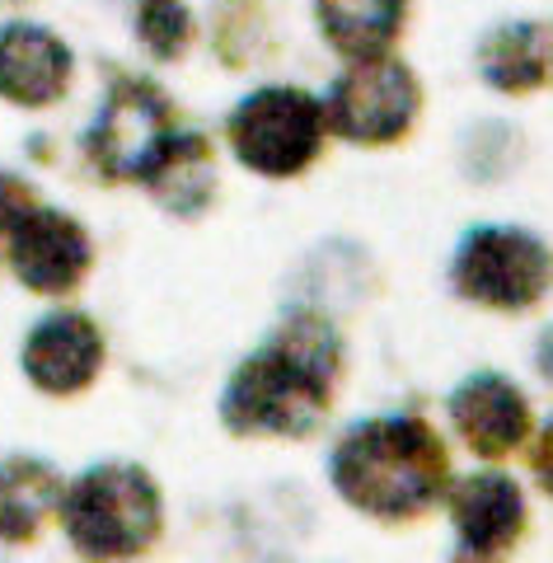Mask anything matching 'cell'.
Returning a JSON list of instances; mask_svg holds the SVG:
<instances>
[{"mask_svg":"<svg viewBox=\"0 0 553 563\" xmlns=\"http://www.w3.org/2000/svg\"><path fill=\"white\" fill-rule=\"evenodd\" d=\"M534 366H540V376L553 385V324L540 333V343H534Z\"/></svg>","mask_w":553,"mask_h":563,"instance_id":"obj_20","label":"cell"},{"mask_svg":"<svg viewBox=\"0 0 553 563\" xmlns=\"http://www.w3.org/2000/svg\"><path fill=\"white\" fill-rule=\"evenodd\" d=\"M29 207H33V192H29L20 179H10V174H0V240L10 235V225L20 221Z\"/></svg>","mask_w":553,"mask_h":563,"instance_id":"obj_18","label":"cell"},{"mask_svg":"<svg viewBox=\"0 0 553 563\" xmlns=\"http://www.w3.org/2000/svg\"><path fill=\"white\" fill-rule=\"evenodd\" d=\"M136 38L159 62L184 57L192 43V14L184 0H141L136 5Z\"/></svg>","mask_w":553,"mask_h":563,"instance_id":"obj_17","label":"cell"},{"mask_svg":"<svg viewBox=\"0 0 553 563\" xmlns=\"http://www.w3.org/2000/svg\"><path fill=\"white\" fill-rule=\"evenodd\" d=\"M553 287V250L521 225H474L455 244L451 291L469 306L521 314Z\"/></svg>","mask_w":553,"mask_h":563,"instance_id":"obj_5","label":"cell"},{"mask_svg":"<svg viewBox=\"0 0 553 563\" xmlns=\"http://www.w3.org/2000/svg\"><path fill=\"white\" fill-rule=\"evenodd\" d=\"M57 503L62 479L47 461H29V455L0 461V540H33Z\"/></svg>","mask_w":553,"mask_h":563,"instance_id":"obj_16","label":"cell"},{"mask_svg":"<svg viewBox=\"0 0 553 563\" xmlns=\"http://www.w3.org/2000/svg\"><path fill=\"white\" fill-rule=\"evenodd\" d=\"M324 103L296 85H263L244 95L225 118V141L235 161L258 179H296L324 151Z\"/></svg>","mask_w":553,"mask_h":563,"instance_id":"obj_4","label":"cell"},{"mask_svg":"<svg viewBox=\"0 0 553 563\" xmlns=\"http://www.w3.org/2000/svg\"><path fill=\"white\" fill-rule=\"evenodd\" d=\"M408 20V0H314V24L338 57H380L395 47Z\"/></svg>","mask_w":553,"mask_h":563,"instance_id":"obj_15","label":"cell"},{"mask_svg":"<svg viewBox=\"0 0 553 563\" xmlns=\"http://www.w3.org/2000/svg\"><path fill=\"white\" fill-rule=\"evenodd\" d=\"M445 413L460 442L484 461H502L530 437V399L502 372H469L445 399Z\"/></svg>","mask_w":553,"mask_h":563,"instance_id":"obj_10","label":"cell"},{"mask_svg":"<svg viewBox=\"0 0 553 563\" xmlns=\"http://www.w3.org/2000/svg\"><path fill=\"white\" fill-rule=\"evenodd\" d=\"M70 85V47L38 24L0 29V95L24 109L57 103Z\"/></svg>","mask_w":553,"mask_h":563,"instance_id":"obj_12","label":"cell"},{"mask_svg":"<svg viewBox=\"0 0 553 563\" xmlns=\"http://www.w3.org/2000/svg\"><path fill=\"white\" fill-rule=\"evenodd\" d=\"M338 376L343 333L324 314L296 310L230 372L221 422L235 437H310L329 418Z\"/></svg>","mask_w":553,"mask_h":563,"instance_id":"obj_1","label":"cell"},{"mask_svg":"<svg viewBox=\"0 0 553 563\" xmlns=\"http://www.w3.org/2000/svg\"><path fill=\"white\" fill-rule=\"evenodd\" d=\"M324 122L347 146H395L399 136L413 132L422 113V80L418 70L380 52V57H356L347 70L329 85Z\"/></svg>","mask_w":553,"mask_h":563,"instance_id":"obj_6","label":"cell"},{"mask_svg":"<svg viewBox=\"0 0 553 563\" xmlns=\"http://www.w3.org/2000/svg\"><path fill=\"white\" fill-rule=\"evenodd\" d=\"M174 113H169V99L159 85L151 80H118L103 109L95 118V128L85 136V151L89 161L99 165L103 179H136L151 169V161L165 151V141L174 136Z\"/></svg>","mask_w":553,"mask_h":563,"instance_id":"obj_7","label":"cell"},{"mask_svg":"<svg viewBox=\"0 0 553 563\" xmlns=\"http://www.w3.org/2000/svg\"><path fill=\"white\" fill-rule=\"evenodd\" d=\"M103 366V333L89 314H47L24 343V372L47 395H80Z\"/></svg>","mask_w":553,"mask_h":563,"instance_id":"obj_11","label":"cell"},{"mask_svg":"<svg viewBox=\"0 0 553 563\" xmlns=\"http://www.w3.org/2000/svg\"><path fill=\"white\" fill-rule=\"evenodd\" d=\"M445 512L455 526V559H502L526 536V488L502 470H478L445 484Z\"/></svg>","mask_w":553,"mask_h":563,"instance_id":"obj_8","label":"cell"},{"mask_svg":"<svg viewBox=\"0 0 553 563\" xmlns=\"http://www.w3.org/2000/svg\"><path fill=\"white\" fill-rule=\"evenodd\" d=\"M553 38L534 20H507L478 43V76L502 95H530L549 80Z\"/></svg>","mask_w":553,"mask_h":563,"instance_id":"obj_14","label":"cell"},{"mask_svg":"<svg viewBox=\"0 0 553 563\" xmlns=\"http://www.w3.org/2000/svg\"><path fill=\"white\" fill-rule=\"evenodd\" d=\"M530 470H534V479H540V488L553 498V418L540 428V437L530 442Z\"/></svg>","mask_w":553,"mask_h":563,"instance_id":"obj_19","label":"cell"},{"mask_svg":"<svg viewBox=\"0 0 553 563\" xmlns=\"http://www.w3.org/2000/svg\"><path fill=\"white\" fill-rule=\"evenodd\" d=\"M10 268L29 291L66 296L80 287L89 273V235L76 217L57 207H29L20 221L10 225Z\"/></svg>","mask_w":553,"mask_h":563,"instance_id":"obj_9","label":"cell"},{"mask_svg":"<svg viewBox=\"0 0 553 563\" xmlns=\"http://www.w3.org/2000/svg\"><path fill=\"white\" fill-rule=\"evenodd\" d=\"M62 526L85 559H136L159 540L165 498H159L151 470L109 461L85 470L62 493Z\"/></svg>","mask_w":553,"mask_h":563,"instance_id":"obj_3","label":"cell"},{"mask_svg":"<svg viewBox=\"0 0 553 563\" xmlns=\"http://www.w3.org/2000/svg\"><path fill=\"white\" fill-rule=\"evenodd\" d=\"M329 484L347 507L376 521H413L451 484V451L418 413L362 418L338 437Z\"/></svg>","mask_w":553,"mask_h":563,"instance_id":"obj_2","label":"cell"},{"mask_svg":"<svg viewBox=\"0 0 553 563\" xmlns=\"http://www.w3.org/2000/svg\"><path fill=\"white\" fill-rule=\"evenodd\" d=\"M151 198L174 211V217H202L217 198V155H211L202 132H174L165 151L141 174Z\"/></svg>","mask_w":553,"mask_h":563,"instance_id":"obj_13","label":"cell"}]
</instances>
